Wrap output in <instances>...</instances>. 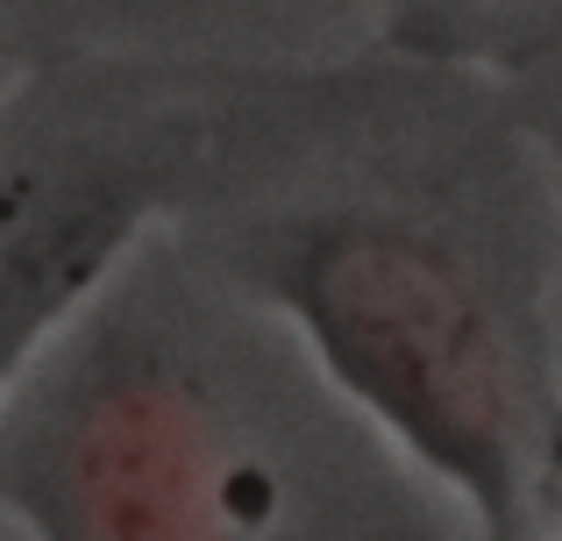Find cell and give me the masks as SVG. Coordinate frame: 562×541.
<instances>
[{"mask_svg": "<svg viewBox=\"0 0 562 541\" xmlns=\"http://www.w3.org/2000/svg\"><path fill=\"white\" fill-rule=\"evenodd\" d=\"M122 264L14 371L0 506L36 541H300L314 471L285 377Z\"/></svg>", "mask_w": 562, "mask_h": 541, "instance_id": "6da1fadb", "label": "cell"}, {"mask_svg": "<svg viewBox=\"0 0 562 541\" xmlns=\"http://www.w3.org/2000/svg\"><path fill=\"white\" fill-rule=\"evenodd\" d=\"M278 314L335 399L463 492L477 541L527 534V414L477 278L392 222H328L278 257Z\"/></svg>", "mask_w": 562, "mask_h": 541, "instance_id": "7a4b0ae2", "label": "cell"}, {"mask_svg": "<svg viewBox=\"0 0 562 541\" xmlns=\"http://www.w3.org/2000/svg\"><path fill=\"white\" fill-rule=\"evenodd\" d=\"M143 207L93 171L0 179V377L128 257Z\"/></svg>", "mask_w": 562, "mask_h": 541, "instance_id": "3957f363", "label": "cell"}, {"mask_svg": "<svg viewBox=\"0 0 562 541\" xmlns=\"http://www.w3.org/2000/svg\"><path fill=\"white\" fill-rule=\"evenodd\" d=\"M8 79H14V50H8V36H0V93H8Z\"/></svg>", "mask_w": 562, "mask_h": 541, "instance_id": "277c9868", "label": "cell"}]
</instances>
